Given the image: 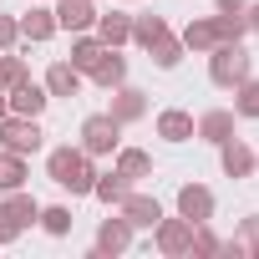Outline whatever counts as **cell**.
Returning a JSON list of instances; mask_svg holds the SVG:
<instances>
[{
	"label": "cell",
	"instance_id": "6da1fadb",
	"mask_svg": "<svg viewBox=\"0 0 259 259\" xmlns=\"http://www.w3.org/2000/svg\"><path fill=\"white\" fill-rule=\"evenodd\" d=\"M46 173H51V183H61V188H71V193H92V183H97L92 158H87L81 148H56V153L46 158Z\"/></svg>",
	"mask_w": 259,
	"mask_h": 259
},
{
	"label": "cell",
	"instance_id": "7a4b0ae2",
	"mask_svg": "<svg viewBox=\"0 0 259 259\" xmlns=\"http://www.w3.org/2000/svg\"><path fill=\"white\" fill-rule=\"evenodd\" d=\"M208 76L213 87H239L244 76H254V56L244 51V41H224L208 51Z\"/></svg>",
	"mask_w": 259,
	"mask_h": 259
},
{
	"label": "cell",
	"instance_id": "3957f363",
	"mask_svg": "<svg viewBox=\"0 0 259 259\" xmlns=\"http://www.w3.org/2000/svg\"><path fill=\"white\" fill-rule=\"evenodd\" d=\"M36 213H41V203H36L31 193L11 188V193H6V203H0V244L21 239V234H26V229L36 224Z\"/></svg>",
	"mask_w": 259,
	"mask_h": 259
},
{
	"label": "cell",
	"instance_id": "277c9868",
	"mask_svg": "<svg viewBox=\"0 0 259 259\" xmlns=\"http://www.w3.org/2000/svg\"><path fill=\"white\" fill-rule=\"evenodd\" d=\"M117 138H122V122L112 112H92L81 122V153L87 158H102V153H117Z\"/></svg>",
	"mask_w": 259,
	"mask_h": 259
},
{
	"label": "cell",
	"instance_id": "5b68a950",
	"mask_svg": "<svg viewBox=\"0 0 259 259\" xmlns=\"http://www.w3.org/2000/svg\"><path fill=\"white\" fill-rule=\"evenodd\" d=\"M0 148L31 158V153L41 148V122H36V117H16V112H6V117H0Z\"/></svg>",
	"mask_w": 259,
	"mask_h": 259
},
{
	"label": "cell",
	"instance_id": "8992f818",
	"mask_svg": "<svg viewBox=\"0 0 259 259\" xmlns=\"http://www.w3.org/2000/svg\"><path fill=\"white\" fill-rule=\"evenodd\" d=\"M158 249L168 254V259H178V254H193V224L178 213V219H158Z\"/></svg>",
	"mask_w": 259,
	"mask_h": 259
},
{
	"label": "cell",
	"instance_id": "52a82bcc",
	"mask_svg": "<svg viewBox=\"0 0 259 259\" xmlns=\"http://www.w3.org/2000/svg\"><path fill=\"white\" fill-rule=\"evenodd\" d=\"M107 112H112L122 127H127V122H143V117H148V92H138V87L122 81V87H112V107H107Z\"/></svg>",
	"mask_w": 259,
	"mask_h": 259
},
{
	"label": "cell",
	"instance_id": "ba28073f",
	"mask_svg": "<svg viewBox=\"0 0 259 259\" xmlns=\"http://www.w3.org/2000/svg\"><path fill=\"white\" fill-rule=\"evenodd\" d=\"M193 138H203V143H213V148L229 143V138H234V112H229V107H208V112L193 122Z\"/></svg>",
	"mask_w": 259,
	"mask_h": 259
},
{
	"label": "cell",
	"instance_id": "9c48e42d",
	"mask_svg": "<svg viewBox=\"0 0 259 259\" xmlns=\"http://www.w3.org/2000/svg\"><path fill=\"white\" fill-rule=\"evenodd\" d=\"M97 26V6L92 0H56V31H92Z\"/></svg>",
	"mask_w": 259,
	"mask_h": 259
},
{
	"label": "cell",
	"instance_id": "30bf717a",
	"mask_svg": "<svg viewBox=\"0 0 259 259\" xmlns=\"http://www.w3.org/2000/svg\"><path fill=\"white\" fill-rule=\"evenodd\" d=\"M117 213L133 224V229H158V219H163L158 198H148V193H127V198L117 203Z\"/></svg>",
	"mask_w": 259,
	"mask_h": 259
},
{
	"label": "cell",
	"instance_id": "8fae6325",
	"mask_svg": "<svg viewBox=\"0 0 259 259\" xmlns=\"http://www.w3.org/2000/svg\"><path fill=\"white\" fill-rule=\"evenodd\" d=\"M127 244H133V224H127L122 213L102 219V229H97V259H107V254H122Z\"/></svg>",
	"mask_w": 259,
	"mask_h": 259
},
{
	"label": "cell",
	"instance_id": "7c38bea8",
	"mask_svg": "<svg viewBox=\"0 0 259 259\" xmlns=\"http://www.w3.org/2000/svg\"><path fill=\"white\" fill-rule=\"evenodd\" d=\"M97 87H122L127 81V56L117 51V46H102V56L92 61V71H87Z\"/></svg>",
	"mask_w": 259,
	"mask_h": 259
},
{
	"label": "cell",
	"instance_id": "4fadbf2b",
	"mask_svg": "<svg viewBox=\"0 0 259 259\" xmlns=\"http://www.w3.org/2000/svg\"><path fill=\"white\" fill-rule=\"evenodd\" d=\"M46 102H51V92H46V87H36L31 76H26L21 87H11V112H16V117H41V112H46Z\"/></svg>",
	"mask_w": 259,
	"mask_h": 259
},
{
	"label": "cell",
	"instance_id": "5bb4252c",
	"mask_svg": "<svg viewBox=\"0 0 259 259\" xmlns=\"http://www.w3.org/2000/svg\"><path fill=\"white\" fill-rule=\"evenodd\" d=\"M178 213H183L188 224H208V219H213V193H208L203 183H188V188L178 193Z\"/></svg>",
	"mask_w": 259,
	"mask_h": 259
},
{
	"label": "cell",
	"instance_id": "9a60e30c",
	"mask_svg": "<svg viewBox=\"0 0 259 259\" xmlns=\"http://www.w3.org/2000/svg\"><path fill=\"white\" fill-rule=\"evenodd\" d=\"M97 41L102 46H127V41H133V16H127V11H107V16H97Z\"/></svg>",
	"mask_w": 259,
	"mask_h": 259
},
{
	"label": "cell",
	"instance_id": "2e32d148",
	"mask_svg": "<svg viewBox=\"0 0 259 259\" xmlns=\"http://www.w3.org/2000/svg\"><path fill=\"white\" fill-rule=\"evenodd\" d=\"M51 36H56V11H46V6H31V11L21 16V41L41 46V41H51Z\"/></svg>",
	"mask_w": 259,
	"mask_h": 259
},
{
	"label": "cell",
	"instance_id": "e0dca14e",
	"mask_svg": "<svg viewBox=\"0 0 259 259\" xmlns=\"http://www.w3.org/2000/svg\"><path fill=\"white\" fill-rule=\"evenodd\" d=\"M219 163H224V173H229V178H249L259 158L249 153V143H239V138H229V143H219Z\"/></svg>",
	"mask_w": 259,
	"mask_h": 259
},
{
	"label": "cell",
	"instance_id": "ac0fdd59",
	"mask_svg": "<svg viewBox=\"0 0 259 259\" xmlns=\"http://www.w3.org/2000/svg\"><path fill=\"white\" fill-rule=\"evenodd\" d=\"M46 92H51V97H76V92H81V71H76L71 61H51V71H46Z\"/></svg>",
	"mask_w": 259,
	"mask_h": 259
},
{
	"label": "cell",
	"instance_id": "d6986e66",
	"mask_svg": "<svg viewBox=\"0 0 259 259\" xmlns=\"http://www.w3.org/2000/svg\"><path fill=\"white\" fill-rule=\"evenodd\" d=\"M158 138H168V143H188V138H193V117H188L183 107L158 112Z\"/></svg>",
	"mask_w": 259,
	"mask_h": 259
},
{
	"label": "cell",
	"instance_id": "ffe728a7",
	"mask_svg": "<svg viewBox=\"0 0 259 259\" xmlns=\"http://www.w3.org/2000/svg\"><path fill=\"white\" fill-rule=\"evenodd\" d=\"M178 41H183V51H198V56H208V51L219 46V26H213V21H188V31H183Z\"/></svg>",
	"mask_w": 259,
	"mask_h": 259
},
{
	"label": "cell",
	"instance_id": "44dd1931",
	"mask_svg": "<svg viewBox=\"0 0 259 259\" xmlns=\"http://www.w3.org/2000/svg\"><path fill=\"white\" fill-rule=\"evenodd\" d=\"M97 56H102V41H97V31H76V36H71V66L87 76Z\"/></svg>",
	"mask_w": 259,
	"mask_h": 259
},
{
	"label": "cell",
	"instance_id": "7402d4cb",
	"mask_svg": "<svg viewBox=\"0 0 259 259\" xmlns=\"http://www.w3.org/2000/svg\"><path fill=\"white\" fill-rule=\"evenodd\" d=\"M117 173L133 178V183H138V178H153V158H148L143 148H117Z\"/></svg>",
	"mask_w": 259,
	"mask_h": 259
},
{
	"label": "cell",
	"instance_id": "603a6c76",
	"mask_svg": "<svg viewBox=\"0 0 259 259\" xmlns=\"http://www.w3.org/2000/svg\"><path fill=\"white\" fill-rule=\"evenodd\" d=\"M92 193H97L102 203H112V208H117V203H122L127 193H133V178H122V173H97Z\"/></svg>",
	"mask_w": 259,
	"mask_h": 259
},
{
	"label": "cell",
	"instance_id": "cb8c5ba5",
	"mask_svg": "<svg viewBox=\"0 0 259 259\" xmlns=\"http://www.w3.org/2000/svg\"><path fill=\"white\" fill-rule=\"evenodd\" d=\"M163 36H168V21H163V16H133V41H138L143 51H148L153 41H163Z\"/></svg>",
	"mask_w": 259,
	"mask_h": 259
},
{
	"label": "cell",
	"instance_id": "d4e9b609",
	"mask_svg": "<svg viewBox=\"0 0 259 259\" xmlns=\"http://www.w3.org/2000/svg\"><path fill=\"white\" fill-rule=\"evenodd\" d=\"M148 56H153V66H163V71H173V66L183 61V41H178V36L168 31L163 41H153V46H148Z\"/></svg>",
	"mask_w": 259,
	"mask_h": 259
},
{
	"label": "cell",
	"instance_id": "484cf974",
	"mask_svg": "<svg viewBox=\"0 0 259 259\" xmlns=\"http://www.w3.org/2000/svg\"><path fill=\"white\" fill-rule=\"evenodd\" d=\"M213 26H219V46H224V41H244V36H249L244 11H219V16H213Z\"/></svg>",
	"mask_w": 259,
	"mask_h": 259
},
{
	"label": "cell",
	"instance_id": "4316f807",
	"mask_svg": "<svg viewBox=\"0 0 259 259\" xmlns=\"http://www.w3.org/2000/svg\"><path fill=\"white\" fill-rule=\"evenodd\" d=\"M234 117H259V81L254 76H244L234 87Z\"/></svg>",
	"mask_w": 259,
	"mask_h": 259
},
{
	"label": "cell",
	"instance_id": "83f0119b",
	"mask_svg": "<svg viewBox=\"0 0 259 259\" xmlns=\"http://www.w3.org/2000/svg\"><path fill=\"white\" fill-rule=\"evenodd\" d=\"M26 183V158L21 153H0V193H11Z\"/></svg>",
	"mask_w": 259,
	"mask_h": 259
},
{
	"label": "cell",
	"instance_id": "f1b7e54d",
	"mask_svg": "<svg viewBox=\"0 0 259 259\" xmlns=\"http://www.w3.org/2000/svg\"><path fill=\"white\" fill-rule=\"evenodd\" d=\"M26 76H31V66H26V56H11V51H0V87L11 92V87H21Z\"/></svg>",
	"mask_w": 259,
	"mask_h": 259
},
{
	"label": "cell",
	"instance_id": "f546056e",
	"mask_svg": "<svg viewBox=\"0 0 259 259\" xmlns=\"http://www.w3.org/2000/svg\"><path fill=\"white\" fill-rule=\"evenodd\" d=\"M36 219H41V229H46V234H56V239H61V234H71V208H66V203H51V208H41Z\"/></svg>",
	"mask_w": 259,
	"mask_h": 259
},
{
	"label": "cell",
	"instance_id": "4dcf8cb0",
	"mask_svg": "<svg viewBox=\"0 0 259 259\" xmlns=\"http://www.w3.org/2000/svg\"><path fill=\"white\" fill-rule=\"evenodd\" d=\"M193 254H224V239L208 224H193Z\"/></svg>",
	"mask_w": 259,
	"mask_h": 259
},
{
	"label": "cell",
	"instance_id": "1f68e13d",
	"mask_svg": "<svg viewBox=\"0 0 259 259\" xmlns=\"http://www.w3.org/2000/svg\"><path fill=\"white\" fill-rule=\"evenodd\" d=\"M16 41H21V21L0 16V51H16Z\"/></svg>",
	"mask_w": 259,
	"mask_h": 259
},
{
	"label": "cell",
	"instance_id": "d6a6232c",
	"mask_svg": "<svg viewBox=\"0 0 259 259\" xmlns=\"http://www.w3.org/2000/svg\"><path fill=\"white\" fill-rule=\"evenodd\" d=\"M219 11H249V0H213Z\"/></svg>",
	"mask_w": 259,
	"mask_h": 259
},
{
	"label": "cell",
	"instance_id": "836d02e7",
	"mask_svg": "<svg viewBox=\"0 0 259 259\" xmlns=\"http://www.w3.org/2000/svg\"><path fill=\"white\" fill-rule=\"evenodd\" d=\"M244 21H249V31L259 36V6H249V11H244Z\"/></svg>",
	"mask_w": 259,
	"mask_h": 259
},
{
	"label": "cell",
	"instance_id": "e575fe53",
	"mask_svg": "<svg viewBox=\"0 0 259 259\" xmlns=\"http://www.w3.org/2000/svg\"><path fill=\"white\" fill-rule=\"evenodd\" d=\"M6 112H11V92H6V87H0V117H6Z\"/></svg>",
	"mask_w": 259,
	"mask_h": 259
},
{
	"label": "cell",
	"instance_id": "d590c367",
	"mask_svg": "<svg viewBox=\"0 0 259 259\" xmlns=\"http://www.w3.org/2000/svg\"><path fill=\"white\" fill-rule=\"evenodd\" d=\"M249 259H259V244H254V249H249Z\"/></svg>",
	"mask_w": 259,
	"mask_h": 259
},
{
	"label": "cell",
	"instance_id": "8d00e7d4",
	"mask_svg": "<svg viewBox=\"0 0 259 259\" xmlns=\"http://www.w3.org/2000/svg\"><path fill=\"white\" fill-rule=\"evenodd\" d=\"M254 173H259V163H254Z\"/></svg>",
	"mask_w": 259,
	"mask_h": 259
}]
</instances>
